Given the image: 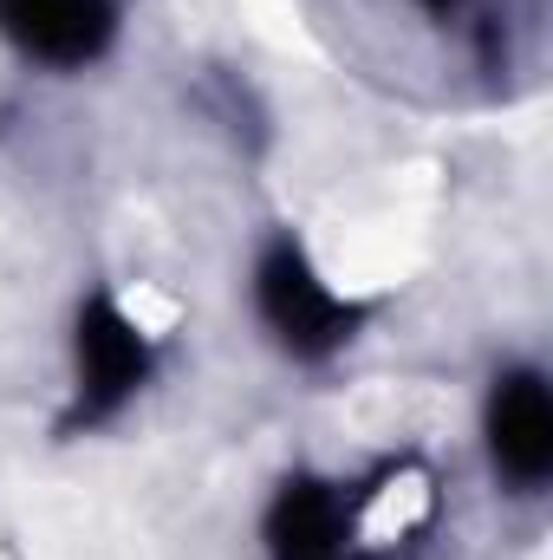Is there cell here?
I'll return each instance as SVG.
<instances>
[{
  "mask_svg": "<svg viewBox=\"0 0 553 560\" xmlns=\"http://www.w3.org/2000/svg\"><path fill=\"white\" fill-rule=\"evenodd\" d=\"M255 313H261L268 339L299 365L339 359L358 339V326H365V300L339 293L293 235H274L255 255Z\"/></svg>",
  "mask_w": 553,
  "mask_h": 560,
  "instance_id": "cell-1",
  "label": "cell"
},
{
  "mask_svg": "<svg viewBox=\"0 0 553 560\" xmlns=\"http://www.w3.org/2000/svg\"><path fill=\"white\" fill-rule=\"evenodd\" d=\"M150 378H156V339L143 332V319L105 287L85 293L79 319H72V411H66V430H98V423L125 418Z\"/></svg>",
  "mask_w": 553,
  "mask_h": 560,
  "instance_id": "cell-2",
  "label": "cell"
},
{
  "mask_svg": "<svg viewBox=\"0 0 553 560\" xmlns=\"http://www.w3.org/2000/svg\"><path fill=\"white\" fill-rule=\"evenodd\" d=\"M482 443L495 476L515 495H534L553 476V392L534 365H508L482 405Z\"/></svg>",
  "mask_w": 553,
  "mask_h": 560,
  "instance_id": "cell-3",
  "label": "cell"
},
{
  "mask_svg": "<svg viewBox=\"0 0 553 560\" xmlns=\"http://www.w3.org/2000/svg\"><path fill=\"white\" fill-rule=\"evenodd\" d=\"M0 39L52 72H85L118 39V0H0Z\"/></svg>",
  "mask_w": 553,
  "mask_h": 560,
  "instance_id": "cell-4",
  "label": "cell"
},
{
  "mask_svg": "<svg viewBox=\"0 0 553 560\" xmlns=\"http://www.w3.org/2000/svg\"><path fill=\"white\" fill-rule=\"evenodd\" d=\"M268 560H345L352 555V495L326 476H286L261 515Z\"/></svg>",
  "mask_w": 553,
  "mask_h": 560,
  "instance_id": "cell-5",
  "label": "cell"
},
{
  "mask_svg": "<svg viewBox=\"0 0 553 560\" xmlns=\"http://www.w3.org/2000/svg\"><path fill=\"white\" fill-rule=\"evenodd\" d=\"M416 7H423L430 20H462V13H475L482 0H416Z\"/></svg>",
  "mask_w": 553,
  "mask_h": 560,
  "instance_id": "cell-6",
  "label": "cell"
}]
</instances>
